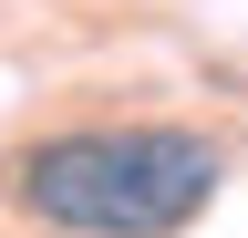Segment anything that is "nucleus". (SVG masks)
<instances>
[{"instance_id": "nucleus-1", "label": "nucleus", "mask_w": 248, "mask_h": 238, "mask_svg": "<svg viewBox=\"0 0 248 238\" xmlns=\"http://www.w3.org/2000/svg\"><path fill=\"white\" fill-rule=\"evenodd\" d=\"M228 145L197 125H62L0 166V197L62 238H176L207 218Z\"/></svg>"}]
</instances>
